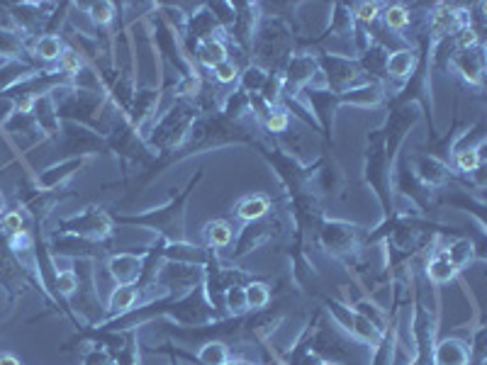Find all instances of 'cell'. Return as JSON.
Returning <instances> with one entry per match:
<instances>
[{"label":"cell","instance_id":"6da1fadb","mask_svg":"<svg viewBox=\"0 0 487 365\" xmlns=\"http://www.w3.org/2000/svg\"><path fill=\"white\" fill-rule=\"evenodd\" d=\"M195 117H198V107L188 100H180L171 112H166V117L159 122V127L154 129V144H159L161 149L180 146L190 137Z\"/></svg>","mask_w":487,"mask_h":365},{"label":"cell","instance_id":"7a4b0ae2","mask_svg":"<svg viewBox=\"0 0 487 365\" xmlns=\"http://www.w3.org/2000/svg\"><path fill=\"white\" fill-rule=\"evenodd\" d=\"M319 71H322L326 86H329V93H346L349 88H356L363 83V69L356 59H349V56L341 54H322L317 59Z\"/></svg>","mask_w":487,"mask_h":365},{"label":"cell","instance_id":"3957f363","mask_svg":"<svg viewBox=\"0 0 487 365\" xmlns=\"http://www.w3.org/2000/svg\"><path fill=\"white\" fill-rule=\"evenodd\" d=\"M288 44H290V34H288V29L283 27V22H278V20H273V22L271 20L263 22L261 27L256 29L253 41H251V49L258 59L256 64L258 66H263V64L271 66L276 59L285 56Z\"/></svg>","mask_w":487,"mask_h":365},{"label":"cell","instance_id":"277c9868","mask_svg":"<svg viewBox=\"0 0 487 365\" xmlns=\"http://www.w3.org/2000/svg\"><path fill=\"white\" fill-rule=\"evenodd\" d=\"M314 76H319V64L314 56L309 54H293L288 59V66L281 73L283 81V91L281 95L285 98H295L305 86L314 81Z\"/></svg>","mask_w":487,"mask_h":365},{"label":"cell","instance_id":"5b68a950","mask_svg":"<svg viewBox=\"0 0 487 365\" xmlns=\"http://www.w3.org/2000/svg\"><path fill=\"white\" fill-rule=\"evenodd\" d=\"M359 227L354 224H344V222H331L324 224L322 232H319V241L326 251H331L334 255H344L351 253L356 246H359Z\"/></svg>","mask_w":487,"mask_h":365},{"label":"cell","instance_id":"8992f818","mask_svg":"<svg viewBox=\"0 0 487 365\" xmlns=\"http://www.w3.org/2000/svg\"><path fill=\"white\" fill-rule=\"evenodd\" d=\"M451 64L455 66V71L460 73V78H463V81H468L470 86H480V83H483V73H485L483 46H473V49L455 51V54L451 56Z\"/></svg>","mask_w":487,"mask_h":365},{"label":"cell","instance_id":"52a82bcc","mask_svg":"<svg viewBox=\"0 0 487 365\" xmlns=\"http://www.w3.org/2000/svg\"><path fill=\"white\" fill-rule=\"evenodd\" d=\"M434 365H470L473 348L460 338H441L434 346Z\"/></svg>","mask_w":487,"mask_h":365},{"label":"cell","instance_id":"ba28073f","mask_svg":"<svg viewBox=\"0 0 487 365\" xmlns=\"http://www.w3.org/2000/svg\"><path fill=\"white\" fill-rule=\"evenodd\" d=\"M183 202H185V195L180 197V200L175 202V205L166 207V210H156L152 217H139V219H134V222L154 224L156 229H161V232L168 234L171 239L180 241V239H183V224H175V217L183 219V210H180V207H183Z\"/></svg>","mask_w":487,"mask_h":365},{"label":"cell","instance_id":"9c48e42d","mask_svg":"<svg viewBox=\"0 0 487 365\" xmlns=\"http://www.w3.org/2000/svg\"><path fill=\"white\" fill-rule=\"evenodd\" d=\"M107 270L120 285H137V278L144 270V258L134 253H117L107 260Z\"/></svg>","mask_w":487,"mask_h":365},{"label":"cell","instance_id":"30bf717a","mask_svg":"<svg viewBox=\"0 0 487 365\" xmlns=\"http://www.w3.org/2000/svg\"><path fill=\"white\" fill-rule=\"evenodd\" d=\"M256 20H258V5H251V3H241L236 5V20L232 25V36L239 41L241 46H248L253 41V34H256Z\"/></svg>","mask_w":487,"mask_h":365},{"label":"cell","instance_id":"8fae6325","mask_svg":"<svg viewBox=\"0 0 487 365\" xmlns=\"http://www.w3.org/2000/svg\"><path fill=\"white\" fill-rule=\"evenodd\" d=\"M66 224H69V227L74 224V229H71V232L86 234V237H95V239L110 237V232H112L110 217L102 215V212H98V210H93V207L83 217H76V219H71V222H66Z\"/></svg>","mask_w":487,"mask_h":365},{"label":"cell","instance_id":"7c38bea8","mask_svg":"<svg viewBox=\"0 0 487 365\" xmlns=\"http://www.w3.org/2000/svg\"><path fill=\"white\" fill-rule=\"evenodd\" d=\"M417 64H419V54L414 49H395L392 54H387L385 73L390 78H397V81H405V78L414 76Z\"/></svg>","mask_w":487,"mask_h":365},{"label":"cell","instance_id":"4fadbf2b","mask_svg":"<svg viewBox=\"0 0 487 365\" xmlns=\"http://www.w3.org/2000/svg\"><path fill=\"white\" fill-rule=\"evenodd\" d=\"M195 56H198L200 64L210 71H215L217 66L225 64V61L229 59L225 41H222L220 36H207V39L195 41Z\"/></svg>","mask_w":487,"mask_h":365},{"label":"cell","instance_id":"5bb4252c","mask_svg":"<svg viewBox=\"0 0 487 365\" xmlns=\"http://www.w3.org/2000/svg\"><path fill=\"white\" fill-rule=\"evenodd\" d=\"M417 175L419 180L424 182V185H443L451 173H448V166L443 164L441 159H436V156H419L417 159Z\"/></svg>","mask_w":487,"mask_h":365},{"label":"cell","instance_id":"9a60e30c","mask_svg":"<svg viewBox=\"0 0 487 365\" xmlns=\"http://www.w3.org/2000/svg\"><path fill=\"white\" fill-rule=\"evenodd\" d=\"M339 100L351 102V105H361V107H371L378 105L382 100V88L375 86V83H366V86L351 88V91L341 93Z\"/></svg>","mask_w":487,"mask_h":365},{"label":"cell","instance_id":"2e32d148","mask_svg":"<svg viewBox=\"0 0 487 365\" xmlns=\"http://www.w3.org/2000/svg\"><path fill=\"white\" fill-rule=\"evenodd\" d=\"M268 210H271V200L266 195H248L236 205V217L244 222H258L268 215Z\"/></svg>","mask_w":487,"mask_h":365},{"label":"cell","instance_id":"e0dca14e","mask_svg":"<svg viewBox=\"0 0 487 365\" xmlns=\"http://www.w3.org/2000/svg\"><path fill=\"white\" fill-rule=\"evenodd\" d=\"M203 234H205V241L210 244L212 248L229 246L232 239H234V229H232L225 219H212V222H207Z\"/></svg>","mask_w":487,"mask_h":365},{"label":"cell","instance_id":"ac0fdd59","mask_svg":"<svg viewBox=\"0 0 487 365\" xmlns=\"http://www.w3.org/2000/svg\"><path fill=\"white\" fill-rule=\"evenodd\" d=\"M455 273H458V270L453 268V263L446 258V253H443V251L434 255V258L429 260V265H427V275H429V280H432L434 285L451 283V280L455 278Z\"/></svg>","mask_w":487,"mask_h":365},{"label":"cell","instance_id":"d6986e66","mask_svg":"<svg viewBox=\"0 0 487 365\" xmlns=\"http://www.w3.org/2000/svg\"><path fill=\"white\" fill-rule=\"evenodd\" d=\"M239 81H241L239 91H244L246 95H261L263 86H266V81H268V71L258 64H251V66H246V71L239 73Z\"/></svg>","mask_w":487,"mask_h":365},{"label":"cell","instance_id":"ffe728a7","mask_svg":"<svg viewBox=\"0 0 487 365\" xmlns=\"http://www.w3.org/2000/svg\"><path fill=\"white\" fill-rule=\"evenodd\" d=\"M137 300H139L137 285H120L110 297V314H124V312H129L137 305Z\"/></svg>","mask_w":487,"mask_h":365},{"label":"cell","instance_id":"44dd1931","mask_svg":"<svg viewBox=\"0 0 487 365\" xmlns=\"http://www.w3.org/2000/svg\"><path fill=\"white\" fill-rule=\"evenodd\" d=\"M453 164L455 168L460 171V173H478L480 166H483V159H480V149H475V146H465V149H458L453 156Z\"/></svg>","mask_w":487,"mask_h":365},{"label":"cell","instance_id":"7402d4cb","mask_svg":"<svg viewBox=\"0 0 487 365\" xmlns=\"http://www.w3.org/2000/svg\"><path fill=\"white\" fill-rule=\"evenodd\" d=\"M443 253H446V258L451 260V263H453V268L460 270V268H465L470 260H473L475 248H473V244H470L468 239H460V241L451 244V246Z\"/></svg>","mask_w":487,"mask_h":365},{"label":"cell","instance_id":"603a6c76","mask_svg":"<svg viewBox=\"0 0 487 365\" xmlns=\"http://www.w3.org/2000/svg\"><path fill=\"white\" fill-rule=\"evenodd\" d=\"M34 51H37L39 59L56 61V59H61V54H64V41H61V36H56V34H44V36H39Z\"/></svg>","mask_w":487,"mask_h":365},{"label":"cell","instance_id":"cb8c5ba5","mask_svg":"<svg viewBox=\"0 0 487 365\" xmlns=\"http://www.w3.org/2000/svg\"><path fill=\"white\" fill-rule=\"evenodd\" d=\"M246 112H251V95H246L244 91L232 93L225 100V117L227 119H241Z\"/></svg>","mask_w":487,"mask_h":365},{"label":"cell","instance_id":"d4e9b609","mask_svg":"<svg viewBox=\"0 0 487 365\" xmlns=\"http://www.w3.org/2000/svg\"><path fill=\"white\" fill-rule=\"evenodd\" d=\"M198 361H200V365H225L227 361H229V351H227L225 343L210 341L198 351Z\"/></svg>","mask_w":487,"mask_h":365},{"label":"cell","instance_id":"484cf974","mask_svg":"<svg viewBox=\"0 0 487 365\" xmlns=\"http://www.w3.org/2000/svg\"><path fill=\"white\" fill-rule=\"evenodd\" d=\"M380 18H382V22H385L387 29L402 32V29H407V25H409V10L405 8V5H387V8L380 13Z\"/></svg>","mask_w":487,"mask_h":365},{"label":"cell","instance_id":"4316f807","mask_svg":"<svg viewBox=\"0 0 487 365\" xmlns=\"http://www.w3.org/2000/svg\"><path fill=\"white\" fill-rule=\"evenodd\" d=\"M268 229H271V224H263L261 219L258 222H251V227H246V232H244L241 241H239V251H236V255L246 253L248 248H253L256 244H261L263 239L268 237Z\"/></svg>","mask_w":487,"mask_h":365},{"label":"cell","instance_id":"83f0119b","mask_svg":"<svg viewBox=\"0 0 487 365\" xmlns=\"http://www.w3.org/2000/svg\"><path fill=\"white\" fill-rule=\"evenodd\" d=\"M244 295H246V307L253 312L263 310V307L271 302V290L263 283H248L244 285Z\"/></svg>","mask_w":487,"mask_h":365},{"label":"cell","instance_id":"f1b7e54d","mask_svg":"<svg viewBox=\"0 0 487 365\" xmlns=\"http://www.w3.org/2000/svg\"><path fill=\"white\" fill-rule=\"evenodd\" d=\"M351 333L361 338L366 343H378L380 341V328L375 326V321L366 319L363 314H354V321H351Z\"/></svg>","mask_w":487,"mask_h":365},{"label":"cell","instance_id":"f546056e","mask_svg":"<svg viewBox=\"0 0 487 365\" xmlns=\"http://www.w3.org/2000/svg\"><path fill=\"white\" fill-rule=\"evenodd\" d=\"M288 124H290V114L285 112L283 107H273L271 112L266 114V119H263V127H266L268 132H273V134L288 132Z\"/></svg>","mask_w":487,"mask_h":365},{"label":"cell","instance_id":"4dcf8cb0","mask_svg":"<svg viewBox=\"0 0 487 365\" xmlns=\"http://www.w3.org/2000/svg\"><path fill=\"white\" fill-rule=\"evenodd\" d=\"M88 15H91V20L95 25L105 27V25H110L112 18H115V5L107 3V0H100V3H93L91 8H88Z\"/></svg>","mask_w":487,"mask_h":365},{"label":"cell","instance_id":"1f68e13d","mask_svg":"<svg viewBox=\"0 0 487 365\" xmlns=\"http://www.w3.org/2000/svg\"><path fill=\"white\" fill-rule=\"evenodd\" d=\"M225 305L229 307L232 314H244L248 310L246 307V295H244V285H232L225 292Z\"/></svg>","mask_w":487,"mask_h":365},{"label":"cell","instance_id":"d6a6232c","mask_svg":"<svg viewBox=\"0 0 487 365\" xmlns=\"http://www.w3.org/2000/svg\"><path fill=\"white\" fill-rule=\"evenodd\" d=\"M380 8H382L380 3H356L351 18H356L361 25H373L378 18H380Z\"/></svg>","mask_w":487,"mask_h":365},{"label":"cell","instance_id":"836d02e7","mask_svg":"<svg viewBox=\"0 0 487 365\" xmlns=\"http://www.w3.org/2000/svg\"><path fill=\"white\" fill-rule=\"evenodd\" d=\"M56 288H59L64 297L74 295L79 290V275H76V270H61V273H56Z\"/></svg>","mask_w":487,"mask_h":365},{"label":"cell","instance_id":"e575fe53","mask_svg":"<svg viewBox=\"0 0 487 365\" xmlns=\"http://www.w3.org/2000/svg\"><path fill=\"white\" fill-rule=\"evenodd\" d=\"M212 73H215V81L222 83V86H229V83L239 81V66H236L234 61H229V59H227L225 64L217 66Z\"/></svg>","mask_w":487,"mask_h":365},{"label":"cell","instance_id":"d590c367","mask_svg":"<svg viewBox=\"0 0 487 365\" xmlns=\"http://www.w3.org/2000/svg\"><path fill=\"white\" fill-rule=\"evenodd\" d=\"M61 71L69 73V76H76V73L83 71V59L79 54H76L74 49H64V54H61Z\"/></svg>","mask_w":487,"mask_h":365},{"label":"cell","instance_id":"8d00e7d4","mask_svg":"<svg viewBox=\"0 0 487 365\" xmlns=\"http://www.w3.org/2000/svg\"><path fill=\"white\" fill-rule=\"evenodd\" d=\"M3 229L13 237V234L22 232L25 229V222H22V215L20 212H8V215H3Z\"/></svg>","mask_w":487,"mask_h":365},{"label":"cell","instance_id":"74e56055","mask_svg":"<svg viewBox=\"0 0 487 365\" xmlns=\"http://www.w3.org/2000/svg\"><path fill=\"white\" fill-rule=\"evenodd\" d=\"M13 51H20V39L13 32L0 29V54H13Z\"/></svg>","mask_w":487,"mask_h":365},{"label":"cell","instance_id":"f35d334b","mask_svg":"<svg viewBox=\"0 0 487 365\" xmlns=\"http://www.w3.org/2000/svg\"><path fill=\"white\" fill-rule=\"evenodd\" d=\"M10 246L15 248V251H27L29 246H32V239H29V234L25 232H18V234H13V237H10Z\"/></svg>","mask_w":487,"mask_h":365},{"label":"cell","instance_id":"ab89813d","mask_svg":"<svg viewBox=\"0 0 487 365\" xmlns=\"http://www.w3.org/2000/svg\"><path fill=\"white\" fill-rule=\"evenodd\" d=\"M112 361H110V356H107V353H93L91 358H88L86 361V365H110Z\"/></svg>","mask_w":487,"mask_h":365},{"label":"cell","instance_id":"60d3db41","mask_svg":"<svg viewBox=\"0 0 487 365\" xmlns=\"http://www.w3.org/2000/svg\"><path fill=\"white\" fill-rule=\"evenodd\" d=\"M0 365H20V361L13 353H0Z\"/></svg>","mask_w":487,"mask_h":365},{"label":"cell","instance_id":"b9f144b4","mask_svg":"<svg viewBox=\"0 0 487 365\" xmlns=\"http://www.w3.org/2000/svg\"><path fill=\"white\" fill-rule=\"evenodd\" d=\"M225 365H246V363H241V361H232V358H229V361H227Z\"/></svg>","mask_w":487,"mask_h":365},{"label":"cell","instance_id":"7bdbcfd3","mask_svg":"<svg viewBox=\"0 0 487 365\" xmlns=\"http://www.w3.org/2000/svg\"><path fill=\"white\" fill-rule=\"evenodd\" d=\"M246 365H256V363H246Z\"/></svg>","mask_w":487,"mask_h":365}]
</instances>
